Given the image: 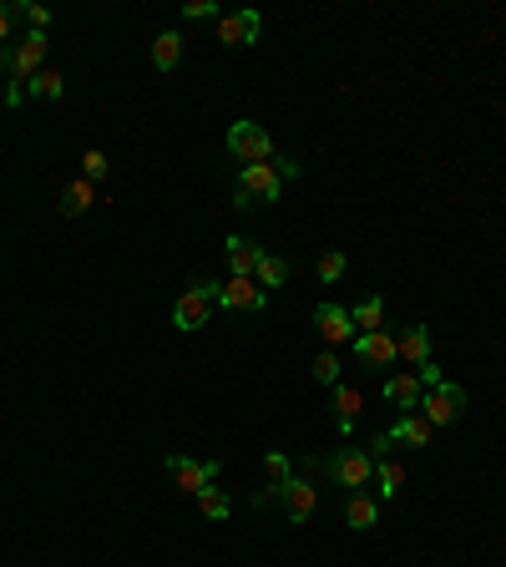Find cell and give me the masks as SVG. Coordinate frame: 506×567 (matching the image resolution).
Wrapping results in <instances>:
<instances>
[{"label": "cell", "mask_w": 506, "mask_h": 567, "mask_svg": "<svg viewBox=\"0 0 506 567\" xmlns=\"http://www.w3.org/2000/svg\"><path fill=\"white\" fill-rule=\"evenodd\" d=\"M213 309H218V284H208V279H193L178 299H173V330H183V335H193V330H203V324L213 319Z\"/></svg>", "instance_id": "obj_1"}, {"label": "cell", "mask_w": 506, "mask_h": 567, "mask_svg": "<svg viewBox=\"0 0 506 567\" xmlns=\"http://www.w3.org/2000/svg\"><path fill=\"white\" fill-rule=\"evenodd\" d=\"M329 476L340 486H350V492H365V486L375 481V456L365 446H340L329 456Z\"/></svg>", "instance_id": "obj_2"}, {"label": "cell", "mask_w": 506, "mask_h": 567, "mask_svg": "<svg viewBox=\"0 0 506 567\" xmlns=\"http://www.w3.org/2000/svg\"><path fill=\"white\" fill-rule=\"evenodd\" d=\"M420 416H426L436 431H441V426H456V421L466 416V390H461V385H451V380L431 385V390H426V400H420Z\"/></svg>", "instance_id": "obj_3"}, {"label": "cell", "mask_w": 506, "mask_h": 567, "mask_svg": "<svg viewBox=\"0 0 506 567\" xmlns=\"http://www.w3.org/2000/svg\"><path fill=\"white\" fill-rule=\"evenodd\" d=\"M228 152L243 162V168H253V162H269L274 157V137L259 122H233L228 127Z\"/></svg>", "instance_id": "obj_4"}, {"label": "cell", "mask_w": 506, "mask_h": 567, "mask_svg": "<svg viewBox=\"0 0 506 567\" xmlns=\"http://www.w3.org/2000/svg\"><path fill=\"white\" fill-rule=\"evenodd\" d=\"M314 330H319L324 350H340V345H355V335H360L345 304H319V309H314Z\"/></svg>", "instance_id": "obj_5"}, {"label": "cell", "mask_w": 506, "mask_h": 567, "mask_svg": "<svg viewBox=\"0 0 506 567\" xmlns=\"http://www.w3.org/2000/svg\"><path fill=\"white\" fill-rule=\"evenodd\" d=\"M167 476H173V486H178V492L198 497L203 486H213V481H218V461H198V456H167Z\"/></svg>", "instance_id": "obj_6"}, {"label": "cell", "mask_w": 506, "mask_h": 567, "mask_svg": "<svg viewBox=\"0 0 506 567\" xmlns=\"http://www.w3.org/2000/svg\"><path fill=\"white\" fill-rule=\"evenodd\" d=\"M264 36V16L253 6H238V11H223L218 16V41L223 46H253Z\"/></svg>", "instance_id": "obj_7"}, {"label": "cell", "mask_w": 506, "mask_h": 567, "mask_svg": "<svg viewBox=\"0 0 506 567\" xmlns=\"http://www.w3.org/2000/svg\"><path fill=\"white\" fill-rule=\"evenodd\" d=\"M46 51H51V36H46V31H26V36L11 46V81H21V87H26V81L41 71Z\"/></svg>", "instance_id": "obj_8"}, {"label": "cell", "mask_w": 506, "mask_h": 567, "mask_svg": "<svg viewBox=\"0 0 506 567\" xmlns=\"http://www.w3.org/2000/svg\"><path fill=\"white\" fill-rule=\"evenodd\" d=\"M238 188L253 198V208L279 203L284 183H279V173H274V157H269V162H253V168H238Z\"/></svg>", "instance_id": "obj_9"}, {"label": "cell", "mask_w": 506, "mask_h": 567, "mask_svg": "<svg viewBox=\"0 0 506 567\" xmlns=\"http://www.w3.org/2000/svg\"><path fill=\"white\" fill-rule=\"evenodd\" d=\"M264 243H253L248 233H233L228 243H223V259H228V274L233 279H253V274H259V264H264Z\"/></svg>", "instance_id": "obj_10"}, {"label": "cell", "mask_w": 506, "mask_h": 567, "mask_svg": "<svg viewBox=\"0 0 506 567\" xmlns=\"http://www.w3.org/2000/svg\"><path fill=\"white\" fill-rule=\"evenodd\" d=\"M269 304V294L253 284V279H228V284H218V309H228V314H259Z\"/></svg>", "instance_id": "obj_11"}, {"label": "cell", "mask_w": 506, "mask_h": 567, "mask_svg": "<svg viewBox=\"0 0 506 567\" xmlns=\"http://www.w3.org/2000/svg\"><path fill=\"white\" fill-rule=\"evenodd\" d=\"M355 360L365 365V370H390V365H400V355H395V335H385V330H375V335H355Z\"/></svg>", "instance_id": "obj_12"}, {"label": "cell", "mask_w": 506, "mask_h": 567, "mask_svg": "<svg viewBox=\"0 0 506 567\" xmlns=\"http://www.w3.org/2000/svg\"><path fill=\"white\" fill-rule=\"evenodd\" d=\"M360 405H365V395L355 390V385H334L329 390V411H334V426H340L345 436H355V426H360Z\"/></svg>", "instance_id": "obj_13"}, {"label": "cell", "mask_w": 506, "mask_h": 567, "mask_svg": "<svg viewBox=\"0 0 506 567\" xmlns=\"http://www.w3.org/2000/svg\"><path fill=\"white\" fill-rule=\"evenodd\" d=\"M385 400L395 405L400 416H410V411H420V400H426V385H420L415 370L410 375H385Z\"/></svg>", "instance_id": "obj_14"}, {"label": "cell", "mask_w": 506, "mask_h": 567, "mask_svg": "<svg viewBox=\"0 0 506 567\" xmlns=\"http://www.w3.org/2000/svg\"><path fill=\"white\" fill-rule=\"evenodd\" d=\"M264 471H269V492H259V497H253V507L284 502V492L294 486V466H289V456H284V451H269V456H264Z\"/></svg>", "instance_id": "obj_15"}, {"label": "cell", "mask_w": 506, "mask_h": 567, "mask_svg": "<svg viewBox=\"0 0 506 567\" xmlns=\"http://www.w3.org/2000/svg\"><path fill=\"white\" fill-rule=\"evenodd\" d=\"M395 446H410V451H426L431 446V436H436V426L426 421V416H420V411H410V416H400L390 431H385Z\"/></svg>", "instance_id": "obj_16"}, {"label": "cell", "mask_w": 506, "mask_h": 567, "mask_svg": "<svg viewBox=\"0 0 506 567\" xmlns=\"http://www.w3.org/2000/svg\"><path fill=\"white\" fill-rule=\"evenodd\" d=\"M314 507H319V492H314V481L294 476V486L284 492V517H289L294 527H304V522L314 517Z\"/></svg>", "instance_id": "obj_17"}, {"label": "cell", "mask_w": 506, "mask_h": 567, "mask_svg": "<svg viewBox=\"0 0 506 567\" xmlns=\"http://www.w3.org/2000/svg\"><path fill=\"white\" fill-rule=\"evenodd\" d=\"M395 355H400V365H431V330L426 324H410V330L395 340Z\"/></svg>", "instance_id": "obj_18"}, {"label": "cell", "mask_w": 506, "mask_h": 567, "mask_svg": "<svg viewBox=\"0 0 506 567\" xmlns=\"http://www.w3.org/2000/svg\"><path fill=\"white\" fill-rule=\"evenodd\" d=\"M345 527H350V532H370V527H380V497H370V492H350V502H345Z\"/></svg>", "instance_id": "obj_19"}, {"label": "cell", "mask_w": 506, "mask_h": 567, "mask_svg": "<svg viewBox=\"0 0 506 567\" xmlns=\"http://www.w3.org/2000/svg\"><path fill=\"white\" fill-rule=\"evenodd\" d=\"M92 203H97L92 183H87V178H76V183H66V188H61V198H56V213H61V218H81V213H87Z\"/></svg>", "instance_id": "obj_20"}, {"label": "cell", "mask_w": 506, "mask_h": 567, "mask_svg": "<svg viewBox=\"0 0 506 567\" xmlns=\"http://www.w3.org/2000/svg\"><path fill=\"white\" fill-rule=\"evenodd\" d=\"M350 319H355V330H360V335H375L380 324H385V299H380V294H365V299L350 309Z\"/></svg>", "instance_id": "obj_21"}, {"label": "cell", "mask_w": 506, "mask_h": 567, "mask_svg": "<svg viewBox=\"0 0 506 567\" xmlns=\"http://www.w3.org/2000/svg\"><path fill=\"white\" fill-rule=\"evenodd\" d=\"M400 486H405V466L400 461H375V492H380V502H395L400 497Z\"/></svg>", "instance_id": "obj_22"}, {"label": "cell", "mask_w": 506, "mask_h": 567, "mask_svg": "<svg viewBox=\"0 0 506 567\" xmlns=\"http://www.w3.org/2000/svg\"><path fill=\"white\" fill-rule=\"evenodd\" d=\"M178 61H183V36H178V31L152 36V66H157V71H173Z\"/></svg>", "instance_id": "obj_23"}, {"label": "cell", "mask_w": 506, "mask_h": 567, "mask_svg": "<svg viewBox=\"0 0 506 567\" xmlns=\"http://www.w3.org/2000/svg\"><path fill=\"white\" fill-rule=\"evenodd\" d=\"M61 92H66V81H61V71H51V66H41V71L26 81V97H36V102H61Z\"/></svg>", "instance_id": "obj_24"}, {"label": "cell", "mask_w": 506, "mask_h": 567, "mask_svg": "<svg viewBox=\"0 0 506 567\" xmlns=\"http://www.w3.org/2000/svg\"><path fill=\"white\" fill-rule=\"evenodd\" d=\"M253 284H259L264 294H269V289H284V284H289V264H284L279 254H264V264H259V274H253Z\"/></svg>", "instance_id": "obj_25"}, {"label": "cell", "mask_w": 506, "mask_h": 567, "mask_svg": "<svg viewBox=\"0 0 506 567\" xmlns=\"http://www.w3.org/2000/svg\"><path fill=\"white\" fill-rule=\"evenodd\" d=\"M198 507H203L208 522H223V517L233 512V502L223 497V486H203V492H198Z\"/></svg>", "instance_id": "obj_26"}, {"label": "cell", "mask_w": 506, "mask_h": 567, "mask_svg": "<svg viewBox=\"0 0 506 567\" xmlns=\"http://www.w3.org/2000/svg\"><path fill=\"white\" fill-rule=\"evenodd\" d=\"M314 269H319V284H340V279H345V269H350V259H345L340 249H329V254H319V264H314Z\"/></svg>", "instance_id": "obj_27"}, {"label": "cell", "mask_w": 506, "mask_h": 567, "mask_svg": "<svg viewBox=\"0 0 506 567\" xmlns=\"http://www.w3.org/2000/svg\"><path fill=\"white\" fill-rule=\"evenodd\" d=\"M314 380H319V385H329V390L340 385V355H334V350H324V355L314 360Z\"/></svg>", "instance_id": "obj_28"}, {"label": "cell", "mask_w": 506, "mask_h": 567, "mask_svg": "<svg viewBox=\"0 0 506 567\" xmlns=\"http://www.w3.org/2000/svg\"><path fill=\"white\" fill-rule=\"evenodd\" d=\"M11 16H16V21H31V31H46V26H51V11H46V6H26V0H16Z\"/></svg>", "instance_id": "obj_29"}, {"label": "cell", "mask_w": 506, "mask_h": 567, "mask_svg": "<svg viewBox=\"0 0 506 567\" xmlns=\"http://www.w3.org/2000/svg\"><path fill=\"white\" fill-rule=\"evenodd\" d=\"M107 168H112V162H107V152H87V157H81V178H87V183H102L107 178Z\"/></svg>", "instance_id": "obj_30"}, {"label": "cell", "mask_w": 506, "mask_h": 567, "mask_svg": "<svg viewBox=\"0 0 506 567\" xmlns=\"http://www.w3.org/2000/svg\"><path fill=\"white\" fill-rule=\"evenodd\" d=\"M183 16H188V21H218L223 11L213 6V0H188V6H183Z\"/></svg>", "instance_id": "obj_31"}, {"label": "cell", "mask_w": 506, "mask_h": 567, "mask_svg": "<svg viewBox=\"0 0 506 567\" xmlns=\"http://www.w3.org/2000/svg\"><path fill=\"white\" fill-rule=\"evenodd\" d=\"M11 41H16V16H11L6 0H0V51H6Z\"/></svg>", "instance_id": "obj_32"}, {"label": "cell", "mask_w": 506, "mask_h": 567, "mask_svg": "<svg viewBox=\"0 0 506 567\" xmlns=\"http://www.w3.org/2000/svg\"><path fill=\"white\" fill-rule=\"evenodd\" d=\"M274 173H279V183H294V178H299L304 168H299L294 157H274Z\"/></svg>", "instance_id": "obj_33"}, {"label": "cell", "mask_w": 506, "mask_h": 567, "mask_svg": "<svg viewBox=\"0 0 506 567\" xmlns=\"http://www.w3.org/2000/svg\"><path fill=\"white\" fill-rule=\"evenodd\" d=\"M26 102V87H21V81H11V87H6V107H21Z\"/></svg>", "instance_id": "obj_34"}]
</instances>
